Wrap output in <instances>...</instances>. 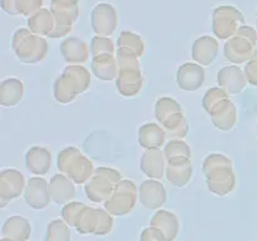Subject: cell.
<instances>
[{"instance_id":"obj_7","label":"cell","mask_w":257,"mask_h":241,"mask_svg":"<svg viewBox=\"0 0 257 241\" xmlns=\"http://www.w3.org/2000/svg\"><path fill=\"white\" fill-rule=\"evenodd\" d=\"M9 181L10 182H3V188H2L3 202H7V201H10L13 200V198L18 197L23 191L24 180H23L22 175H19V173L14 172V170H12L9 172Z\"/></svg>"},{"instance_id":"obj_9","label":"cell","mask_w":257,"mask_h":241,"mask_svg":"<svg viewBox=\"0 0 257 241\" xmlns=\"http://www.w3.org/2000/svg\"><path fill=\"white\" fill-rule=\"evenodd\" d=\"M45 241H70L69 225L64 220H53L48 225Z\"/></svg>"},{"instance_id":"obj_12","label":"cell","mask_w":257,"mask_h":241,"mask_svg":"<svg viewBox=\"0 0 257 241\" xmlns=\"http://www.w3.org/2000/svg\"><path fill=\"white\" fill-rule=\"evenodd\" d=\"M141 241H167L162 231L156 226L151 225L150 227L145 228L141 235Z\"/></svg>"},{"instance_id":"obj_11","label":"cell","mask_w":257,"mask_h":241,"mask_svg":"<svg viewBox=\"0 0 257 241\" xmlns=\"http://www.w3.org/2000/svg\"><path fill=\"white\" fill-rule=\"evenodd\" d=\"M98 212H99V217H98V226L95 233L97 235H107L113 228V218L108 211L98 210Z\"/></svg>"},{"instance_id":"obj_1","label":"cell","mask_w":257,"mask_h":241,"mask_svg":"<svg viewBox=\"0 0 257 241\" xmlns=\"http://www.w3.org/2000/svg\"><path fill=\"white\" fill-rule=\"evenodd\" d=\"M136 201V186L130 181H123L114 188L110 197L104 201V207L110 215L123 216L127 215L135 207Z\"/></svg>"},{"instance_id":"obj_13","label":"cell","mask_w":257,"mask_h":241,"mask_svg":"<svg viewBox=\"0 0 257 241\" xmlns=\"http://www.w3.org/2000/svg\"><path fill=\"white\" fill-rule=\"evenodd\" d=\"M2 241H10V240H7V238H2Z\"/></svg>"},{"instance_id":"obj_3","label":"cell","mask_w":257,"mask_h":241,"mask_svg":"<svg viewBox=\"0 0 257 241\" xmlns=\"http://www.w3.org/2000/svg\"><path fill=\"white\" fill-rule=\"evenodd\" d=\"M50 191L48 190V185L44 180L33 178L28 183L25 190V201L30 207L35 210H42L47 207L50 201Z\"/></svg>"},{"instance_id":"obj_2","label":"cell","mask_w":257,"mask_h":241,"mask_svg":"<svg viewBox=\"0 0 257 241\" xmlns=\"http://www.w3.org/2000/svg\"><path fill=\"white\" fill-rule=\"evenodd\" d=\"M166 190L157 181H146L140 188V201L148 210H157L166 202Z\"/></svg>"},{"instance_id":"obj_6","label":"cell","mask_w":257,"mask_h":241,"mask_svg":"<svg viewBox=\"0 0 257 241\" xmlns=\"http://www.w3.org/2000/svg\"><path fill=\"white\" fill-rule=\"evenodd\" d=\"M50 197L58 205L67 203L74 197V186L63 176H55L49 186Z\"/></svg>"},{"instance_id":"obj_5","label":"cell","mask_w":257,"mask_h":241,"mask_svg":"<svg viewBox=\"0 0 257 241\" xmlns=\"http://www.w3.org/2000/svg\"><path fill=\"white\" fill-rule=\"evenodd\" d=\"M151 225L160 228L166 236L167 241H173L177 236L180 230V223L175 213L166 210H160L155 213V216L151 220Z\"/></svg>"},{"instance_id":"obj_4","label":"cell","mask_w":257,"mask_h":241,"mask_svg":"<svg viewBox=\"0 0 257 241\" xmlns=\"http://www.w3.org/2000/svg\"><path fill=\"white\" fill-rule=\"evenodd\" d=\"M32 233V226L22 216H12L5 221L2 230V238L10 241H27Z\"/></svg>"},{"instance_id":"obj_10","label":"cell","mask_w":257,"mask_h":241,"mask_svg":"<svg viewBox=\"0 0 257 241\" xmlns=\"http://www.w3.org/2000/svg\"><path fill=\"white\" fill-rule=\"evenodd\" d=\"M87 208V206L83 205L80 202H69L63 207L62 210V217L70 227H75L79 220L80 215L83 211Z\"/></svg>"},{"instance_id":"obj_8","label":"cell","mask_w":257,"mask_h":241,"mask_svg":"<svg viewBox=\"0 0 257 241\" xmlns=\"http://www.w3.org/2000/svg\"><path fill=\"white\" fill-rule=\"evenodd\" d=\"M98 217H99V212L95 208L87 207L83 213L80 215L79 220L77 223V230L79 233L83 235H88V233H95L98 226Z\"/></svg>"}]
</instances>
